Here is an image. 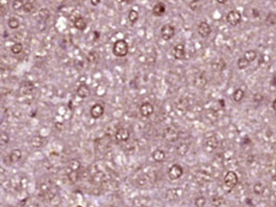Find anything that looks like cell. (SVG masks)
I'll return each instance as SVG.
<instances>
[{
  "instance_id": "5bb4252c",
  "label": "cell",
  "mask_w": 276,
  "mask_h": 207,
  "mask_svg": "<svg viewBox=\"0 0 276 207\" xmlns=\"http://www.w3.org/2000/svg\"><path fill=\"white\" fill-rule=\"evenodd\" d=\"M76 93H77V95H78L79 97H81V99H85V97H90V87H88L87 85H85V84H81V85H80L79 87L77 88Z\"/></svg>"
},
{
  "instance_id": "ba28073f",
  "label": "cell",
  "mask_w": 276,
  "mask_h": 207,
  "mask_svg": "<svg viewBox=\"0 0 276 207\" xmlns=\"http://www.w3.org/2000/svg\"><path fill=\"white\" fill-rule=\"evenodd\" d=\"M178 130L173 127H166L163 131V137L167 142H175L178 139Z\"/></svg>"
},
{
  "instance_id": "8fae6325",
  "label": "cell",
  "mask_w": 276,
  "mask_h": 207,
  "mask_svg": "<svg viewBox=\"0 0 276 207\" xmlns=\"http://www.w3.org/2000/svg\"><path fill=\"white\" fill-rule=\"evenodd\" d=\"M130 137V133L126 128H119L115 133V137L118 142H126L128 141Z\"/></svg>"
},
{
  "instance_id": "9c48e42d",
  "label": "cell",
  "mask_w": 276,
  "mask_h": 207,
  "mask_svg": "<svg viewBox=\"0 0 276 207\" xmlns=\"http://www.w3.org/2000/svg\"><path fill=\"white\" fill-rule=\"evenodd\" d=\"M211 32L210 26L208 25L206 22H201L198 26V34L202 37V38H206V37L210 36Z\"/></svg>"
},
{
  "instance_id": "ac0fdd59",
  "label": "cell",
  "mask_w": 276,
  "mask_h": 207,
  "mask_svg": "<svg viewBox=\"0 0 276 207\" xmlns=\"http://www.w3.org/2000/svg\"><path fill=\"white\" fill-rule=\"evenodd\" d=\"M44 144V137L41 135H35L33 137V139H31V145H32L33 148H41Z\"/></svg>"
},
{
  "instance_id": "ab89813d",
  "label": "cell",
  "mask_w": 276,
  "mask_h": 207,
  "mask_svg": "<svg viewBox=\"0 0 276 207\" xmlns=\"http://www.w3.org/2000/svg\"><path fill=\"white\" fill-rule=\"evenodd\" d=\"M118 2H120V3H122V2H124V1H126V0H117Z\"/></svg>"
},
{
  "instance_id": "2e32d148",
  "label": "cell",
  "mask_w": 276,
  "mask_h": 207,
  "mask_svg": "<svg viewBox=\"0 0 276 207\" xmlns=\"http://www.w3.org/2000/svg\"><path fill=\"white\" fill-rule=\"evenodd\" d=\"M165 157H166V154L164 153V151L159 150V149L155 150L152 154V158L155 162H163Z\"/></svg>"
},
{
  "instance_id": "1f68e13d",
  "label": "cell",
  "mask_w": 276,
  "mask_h": 207,
  "mask_svg": "<svg viewBox=\"0 0 276 207\" xmlns=\"http://www.w3.org/2000/svg\"><path fill=\"white\" fill-rule=\"evenodd\" d=\"M9 142V137L5 131H1V137H0V144L1 146H5Z\"/></svg>"
},
{
  "instance_id": "d6986e66",
  "label": "cell",
  "mask_w": 276,
  "mask_h": 207,
  "mask_svg": "<svg viewBox=\"0 0 276 207\" xmlns=\"http://www.w3.org/2000/svg\"><path fill=\"white\" fill-rule=\"evenodd\" d=\"M151 204V201L147 198H137L133 200V205L137 207H147Z\"/></svg>"
},
{
  "instance_id": "60d3db41",
  "label": "cell",
  "mask_w": 276,
  "mask_h": 207,
  "mask_svg": "<svg viewBox=\"0 0 276 207\" xmlns=\"http://www.w3.org/2000/svg\"><path fill=\"white\" fill-rule=\"evenodd\" d=\"M78 207H81V206H78Z\"/></svg>"
},
{
  "instance_id": "8d00e7d4",
  "label": "cell",
  "mask_w": 276,
  "mask_h": 207,
  "mask_svg": "<svg viewBox=\"0 0 276 207\" xmlns=\"http://www.w3.org/2000/svg\"><path fill=\"white\" fill-rule=\"evenodd\" d=\"M90 3H92V6H98L101 3V0H90Z\"/></svg>"
},
{
  "instance_id": "5b68a950",
  "label": "cell",
  "mask_w": 276,
  "mask_h": 207,
  "mask_svg": "<svg viewBox=\"0 0 276 207\" xmlns=\"http://www.w3.org/2000/svg\"><path fill=\"white\" fill-rule=\"evenodd\" d=\"M238 182V177L237 174L234 171H228L225 175V184H226L228 188L232 189L234 188Z\"/></svg>"
},
{
  "instance_id": "4dcf8cb0",
  "label": "cell",
  "mask_w": 276,
  "mask_h": 207,
  "mask_svg": "<svg viewBox=\"0 0 276 207\" xmlns=\"http://www.w3.org/2000/svg\"><path fill=\"white\" fill-rule=\"evenodd\" d=\"M24 5H25V3L23 2V0H13L12 6L15 10H20L24 8Z\"/></svg>"
},
{
  "instance_id": "603a6c76",
  "label": "cell",
  "mask_w": 276,
  "mask_h": 207,
  "mask_svg": "<svg viewBox=\"0 0 276 207\" xmlns=\"http://www.w3.org/2000/svg\"><path fill=\"white\" fill-rule=\"evenodd\" d=\"M243 97H244V91L242 89H240V88L236 89L234 91V93H233V100H234L235 102H237V103L241 102Z\"/></svg>"
},
{
  "instance_id": "30bf717a",
  "label": "cell",
  "mask_w": 276,
  "mask_h": 207,
  "mask_svg": "<svg viewBox=\"0 0 276 207\" xmlns=\"http://www.w3.org/2000/svg\"><path fill=\"white\" fill-rule=\"evenodd\" d=\"M173 54L176 60H183L185 57V54H186L184 44H177L173 49Z\"/></svg>"
},
{
  "instance_id": "d6a6232c",
  "label": "cell",
  "mask_w": 276,
  "mask_h": 207,
  "mask_svg": "<svg viewBox=\"0 0 276 207\" xmlns=\"http://www.w3.org/2000/svg\"><path fill=\"white\" fill-rule=\"evenodd\" d=\"M266 23L268 25H274L276 24V15L273 12H270L266 17Z\"/></svg>"
},
{
  "instance_id": "f1b7e54d",
  "label": "cell",
  "mask_w": 276,
  "mask_h": 207,
  "mask_svg": "<svg viewBox=\"0 0 276 207\" xmlns=\"http://www.w3.org/2000/svg\"><path fill=\"white\" fill-rule=\"evenodd\" d=\"M218 144H219V142H218V139H217V137H208V141H206V146L210 147L211 149H216V148H217Z\"/></svg>"
},
{
  "instance_id": "7a4b0ae2",
  "label": "cell",
  "mask_w": 276,
  "mask_h": 207,
  "mask_svg": "<svg viewBox=\"0 0 276 207\" xmlns=\"http://www.w3.org/2000/svg\"><path fill=\"white\" fill-rule=\"evenodd\" d=\"M175 34H176V28L173 25H170V24H166V25L162 26L161 29H160V36L165 41L173 38Z\"/></svg>"
},
{
  "instance_id": "7402d4cb",
  "label": "cell",
  "mask_w": 276,
  "mask_h": 207,
  "mask_svg": "<svg viewBox=\"0 0 276 207\" xmlns=\"http://www.w3.org/2000/svg\"><path fill=\"white\" fill-rule=\"evenodd\" d=\"M50 12L48 8L44 7L39 10V17H40V20H42L43 22L47 21V20L50 19Z\"/></svg>"
},
{
  "instance_id": "f35d334b",
  "label": "cell",
  "mask_w": 276,
  "mask_h": 207,
  "mask_svg": "<svg viewBox=\"0 0 276 207\" xmlns=\"http://www.w3.org/2000/svg\"><path fill=\"white\" fill-rule=\"evenodd\" d=\"M217 1H218V2H219V3H221V4H223V3H226V2H227V1H228V0H217Z\"/></svg>"
},
{
  "instance_id": "8992f818",
  "label": "cell",
  "mask_w": 276,
  "mask_h": 207,
  "mask_svg": "<svg viewBox=\"0 0 276 207\" xmlns=\"http://www.w3.org/2000/svg\"><path fill=\"white\" fill-rule=\"evenodd\" d=\"M140 113L143 117H150L154 113V106L149 102L143 103L140 106Z\"/></svg>"
},
{
  "instance_id": "83f0119b",
  "label": "cell",
  "mask_w": 276,
  "mask_h": 207,
  "mask_svg": "<svg viewBox=\"0 0 276 207\" xmlns=\"http://www.w3.org/2000/svg\"><path fill=\"white\" fill-rule=\"evenodd\" d=\"M250 62L248 61V60L245 59V57H240V59H238V62H237V65H238V68L240 69V70H243V69H246L250 65Z\"/></svg>"
},
{
  "instance_id": "e0dca14e",
  "label": "cell",
  "mask_w": 276,
  "mask_h": 207,
  "mask_svg": "<svg viewBox=\"0 0 276 207\" xmlns=\"http://www.w3.org/2000/svg\"><path fill=\"white\" fill-rule=\"evenodd\" d=\"M73 23H74V27L77 29V30L83 31L84 29L86 28V22H85V20H84L83 17H81V15L77 17Z\"/></svg>"
},
{
  "instance_id": "836d02e7",
  "label": "cell",
  "mask_w": 276,
  "mask_h": 207,
  "mask_svg": "<svg viewBox=\"0 0 276 207\" xmlns=\"http://www.w3.org/2000/svg\"><path fill=\"white\" fill-rule=\"evenodd\" d=\"M195 204L197 207H203L205 205V198L204 197H199L195 200Z\"/></svg>"
},
{
  "instance_id": "4fadbf2b",
  "label": "cell",
  "mask_w": 276,
  "mask_h": 207,
  "mask_svg": "<svg viewBox=\"0 0 276 207\" xmlns=\"http://www.w3.org/2000/svg\"><path fill=\"white\" fill-rule=\"evenodd\" d=\"M165 10H166L165 4H164L163 2H157V3L153 6L152 13L155 17H161V15H163L164 13H165Z\"/></svg>"
},
{
  "instance_id": "277c9868",
  "label": "cell",
  "mask_w": 276,
  "mask_h": 207,
  "mask_svg": "<svg viewBox=\"0 0 276 207\" xmlns=\"http://www.w3.org/2000/svg\"><path fill=\"white\" fill-rule=\"evenodd\" d=\"M226 20L231 26H237L241 22V13L237 10H230L227 13Z\"/></svg>"
},
{
  "instance_id": "ffe728a7",
  "label": "cell",
  "mask_w": 276,
  "mask_h": 207,
  "mask_svg": "<svg viewBox=\"0 0 276 207\" xmlns=\"http://www.w3.org/2000/svg\"><path fill=\"white\" fill-rule=\"evenodd\" d=\"M68 167L70 169V171H78L80 167H81V163L78 159H71L68 163Z\"/></svg>"
},
{
  "instance_id": "d4e9b609",
  "label": "cell",
  "mask_w": 276,
  "mask_h": 207,
  "mask_svg": "<svg viewBox=\"0 0 276 207\" xmlns=\"http://www.w3.org/2000/svg\"><path fill=\"white\" fill-rule=\"evenodd\" d=\"M8 27H9L12 30H17L20 27V21L15 17H12L8 20Z\"/></svg>"
},
{
  "instance_id": "7c38bea8",
  "label": "cell",
  "mask_w": 276,
  "mask_h": 207,
  "mask_svg": "<svg viewBox=\"0 0 276 207\" xmlns=\"http://www.w3.org/2000/svg\"><path fill=\"white\" fill-rule=\"evenodd\" d=\"M182 194H183V191L181 189H170L165 193V199L170 200V201H173V200L181 197Z\"/></svg>"
},
{
  "instance_id": "484cf974",
  "label": "cell",
  "mask_w": 276,
  "mask_h": 207,
  "mask_svg": "<svg viewBox=\"0 0 276 207\" xmlns=\"http://www.w3.org/2000/svg\"><path fill=\"white\" fill-rule=\"evenodd\" d=\"M244 57H245L250 63H251V62H253L257 59V52L253 49L248 50V52H245V53H244Z\"/></svg>"
},
{
  "instance_id": "e575fe53",
  "label": "cell",
  "mask_w": 276,
  "mask_h": 207,
  "mask_svg": "<svg viewBox=\"0 0 276 207\" xmlns=\"http://www.w3.org/2000/svg\"><path fill=\"white\" fill-rule=\"evenodd\" d=\"M33 9H34V5H33L31 2H27V3H25V5H24V10H25L26 12L30 13L33 12Z\"/></svg>"
},
{
  "instance_id": "f546056e",
  "label": "cell",
  "mask_w": 276,
  "mask_h": 207,
  "mask_svg": "<svg viewBox=\"0 0 276 207\" xmlns=\"http://www.w3.org/2000/svg\"><path fill=\"white\" fill-rule=\"evenodd\" d=\"M264 191H265V187L261 182H257V184L253 186V192L257 195H262L264 193Z\"/></svg>"
},
{
  "instance_id": "9a60e30c",
  "label": "cell",
  "mask_w": 276,
  "mask_h": 207,
  "mask_svg": "<svg viewBox=\"0 0 276 207\" xmlns=\"http://www.w3.org/2000/svg\"><path fill=\"white\" fill-rule=\"evenodd\" d=\"M22 158V151L20 149H13V150L10 152L9 155V160L12 163H17L21 160Z\"/></svg>"
},
{
  "instance_id": "52a82bcc",
  "label": "cell",
  "mask_w": 276,
  "mask_h": 207,
  "mask_svg": "<svg viewBox=\"0 0 276 207\" xmlns=\"http://www.w3.org/2000/svg\"><path fill=\"white\" fill-rule=\"evenodd\" d=\"M104 112H105V108L104 106H102L101 104H95L90 108V116L93 119H99L103 116Z\"/></svg>"
},
{
  "instance_id": "44dd1931",
  "label": "cell",
  "mask_w": 276,
  "mask_h": 207,
  "mask_svg": "<svg viewBox=\"0 0 276 207\" xmlns=\"http://www.w3.org/2000/svg\"><path fill=\"white\" fill-rule=\"evenodd\" d=\"M177 153H178V155H180V156H184V155H186L187 154V152L189 151V146L187 144H180V145H178V147H177Z\"/></svg>"
},
{
  "instance_id": "cb8c5ba5",
  "label": "cell",
  "mask_w": 276,
  "mask_h": 207,
  "mask_svg": "<svg viewBox=\"0 0 276 207\" xmlns=\"http://www.w3.org/2000/svg\"><path fill=\"white\" fill-rule=\"evenodd\" d=\"M128 20L132 24L137 23L138 20H139V12L135 9H130V12H128Z\"/></svg>"
},
{
  "instance_id": "d590c367",
  "label": "cell",
  "mask_w": 276,
  "mask_h": 207,
  "mask_svg": "<svg viewBox=\"0 0 276 207\" xmlns=\"http://www.w3.org/2000/svg\"><path fill=\"white\" fill-rule=\"evenodd\" d=\"M196 4H199V1H198V0H194V1L191 2V4H190L191 9H192V10H196L197 8H198V6H199V5H196Z\"/></svg>"
},
{
  "instance_id": "74e56055",
  "label": "cell",
  "mask_w": 276,
  "mask_h": 207,
  "mask_svg": "<svg viewBox=\"0 0 276 207\" xmlns=\"http://www.w3.org/2000/svg\"><path fill=\"white\" fill-rule=\"evenodd\" d=\"M272 108H273V110L276 112V99L273 101V103H272Z\"/></svg>"
},
{
  "instance_id": "3957f363",
  "label": "cell",
  "mask_w": 276,
  "mask_h": 207,
  "mask_svg": "<svg viewBox=\"0 0 276 207\" xmlns=\"http://www.w3.org/2000/svg\"><path fill=\"white\" fill-rule=\"evenodd\" d=\"M183 173H184V169L181 165H179V164H173V165H171L167 171V175L170 181L179 179L180 177L183 175Z\"/></svg>"
},
{
  "instance_id": "4316f807",
  "label": "cell",
  "mask_w": 276,
  "mask_h": 207,
  "mask_svg": "<svg viewBox=\"0 0 276 207\" xmlns=\"http://www.w3.org/2000/svg\"><path fill=\"white\" fill-rule=\"evenodd\" d=\"M10 50H12V52L13 54H19V53H21L23 52V44L20 43V42H17V43H15L12 47H10Z\"/></svg>"
},
{
  "instance_id": "6da1fadb",
  "label": "cell",
  "mask_w": 276,
  "mask_h": 207,
  "mask_svg": "<svg viewBox=\"0 0 276 207\" xmlns=\"http://www.w3.org/2000/svg\"><path fill=\"white\" fill-rule=\"evenodd\" d=\"M113 53L118 57H123L128 53V44L125 40L119 39L113 45Z\"/></svg>"
}]
</instances>
